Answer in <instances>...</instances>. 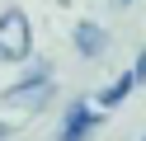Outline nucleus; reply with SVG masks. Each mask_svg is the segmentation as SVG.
Wrapping results in <instances>:
<instances>
[{"label":"nucleus","instance_id":"nucleus-1","mask_svg":"<svg viewBox=\"0 0 146 141\" xmlns=\"http://www.w3.org/2000/svg\"><path fill=\"white\" fill-rule=\"evenodd\" d=\"M29 47H33V38H29V19H24L19 9H10V14L0 19V56H5V61H24V56H29Z\"/></svg>","mask_w":146,"mask_h":141},{"label":"nucleus","instance_id":"nucleus-2","mask_svg":"<svg viewBox=\"0 0 146 141\" xmlns=\"http://www.w3.org/2000/svg\"><path fill=\"white\" fill-rule=\"evenodd\" d=\"M99 122H104V113H99V108H90L85 99H71V103H66V118H61L57 141H85Z\"/></svg>","mask_w":146,"mask_h":141},{"label":"nucleus","instance_id":"nucleus-3","mask_svg":"<svg viewBox=\"0 0 146 141\" xmlns=\"http://www.w3.org/2000/svg\"><path fill=\"white\" fill-rule=\"evenodd\" d=\"M10 103H42L47 99V71H38L33 80H19V85H10V94H5Z\"/></svg>","mask_w":146,"mask_h":141},{"label":"nucleus","instance_id":"nucleus-4","mask_svg":"<svg viewBox=\"0 0 146 141\" xmlns=\"http://www.w3.org/2000/svg\"><path fill=\"white\" fill-rule=\"evenodd\" d=\"M76 47H80V56H104L108 33L99 24H76Z\"/></svg>","mask_w":146,"mask_h":141},{"label":"nucleus","instance_id":"nucleus-5","mask_svg":"<svg viewBox=\"0 0 146 141\" xmlns=\"http://www.w3.org/2000/svg\"><path fill=\"white\" fill-rule=\"evenodd\" d=\"M132 85H137V80H132V71H127L123 80H113V85H108L104 94H94V99H99V108H118V103H123L127 94H132Z\"/></svg>","mask_w":146,"mask_h":141},{"label":"nucleus","instance_id":"nucleus-6","mask_svg":"<svg viewBox=\"0 0 146 141\" xmlns=\"http://www.w3.org/2000/svg\"><path fill=\"white\" fill-rule=\"evenodd\" d=\"M132 80H146V52H141V61L132 66Z\"/></svg>","mask_w":146,"mask_h":141},{"label":"nucleus","instance_id":"nucleus-7","mask_svg":"<svg viewBox=\"0 0 146 141\" xmlns=\"http://www.w3.org/2000/svg\"><path fill=\"white\" fill-rule=\"evenodd\" d=\"M5 132H10V127H5V122H0V141H5Z\"/></svg>","mask_w":146,"mask_h":141}]
</instances>
